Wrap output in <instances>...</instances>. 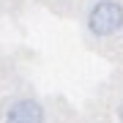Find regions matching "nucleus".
I'll use <instances>...</instances> for the list:
<instances>
[{"mask_svg":"<svg viewBox=\"0 0 123 123\" xmlns=\"http://www.w3.org/2000/svg\"><path fill=\"white\" fill-rule=\"evenodd\" d=\"M85 27L96 38H110L123 30V3L118 0H96L85 14Z\"/></svg>","mask_w":123,"mask_h":123,"instance_id":"f257e3e1","label":"nucleus"},{"mask_svg":"<svg viewBox=\"0 0 123 123\" xmlns=\"http://www.w3.org/2000/svg\"><path fill=\"white\" fill-rule=\"evenodd\" d=\"M47 112L44 104L33 96H22V98H14L8 104V110L3 115V123H44Z\"/></svg>","mask_w":123,"mask_h":123,"instance_id":"f03ea898","label":"nucleus"},{"mask_svg":"<svg viewBox=\"0 0 123 123\" xmlns=\"http://www.w3.org/2000/svg\"><path fill=\"white\" fill-rule=\"evenodd\" d=\"M118 120L123 123V101H120V104H118Z\"/></svg>","mask_w":123,"mask_h":123,"instance_id":"7ed1b4c3","label":"nucleus"}]
</instances>
